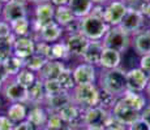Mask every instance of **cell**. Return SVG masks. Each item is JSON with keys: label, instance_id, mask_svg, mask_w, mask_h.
I'll list each match as a JSON object with an SVG mask.
<instances>
[{"label": "cell", "instance_id": "cell-37", "mask_svg": "<svg viewBox=\"0 0 150 130\" xmlns=\"http://www.w3.org/2000/svg\"><path fill=\"white\" fill-rule=\"evenodd\" d=\"M35 53L41 55L45 59L51 60V43H46V42H35Z\"/></svg>", "mask_w": 150, "mask_h": 130}, {"label": "cell", "instance_id": "cell-53", "mask_svg": "<svg viewBox=\"0 0 150 130\" xmlns=\"http://www.w3.org/2000/svg\"><path fill=\"white\" fill-rule=\"evenodd\" d=\"M3 85H4V82H3V81H1V79H0V91H1V90H3Z\"/></svg>", "mask_w": 150, "mask_h": 130}, {"label": "cell", "instance_id": "cell-10", "mask_svg": "<svg viewBox=\"0 0 150 130\" xmlns=\"http://www.w3.org/2000/svg\"><path fill=\"white\" fill-rule=\"evenodd\" d=\"M111 115L114 118H116L117 121L123 122L124 125L128 126L129 124H132L133 121H136L137 118L141 117V113L137 112L136 109H133L131 105H128L124 100H122L120 98H117L115 105L111 109Z\"/></svg>", "mask_w": 150, "mask_h": 130}, {"label": "cell", "instance_id": "cell-12", "mask_svg": "<svg viewBox=\"0 0 150 130\" xmlns=\"http://www.w3.org/2000/svg\"><path fill=\"white\" fill-rule=\"evenodd\" d=\"M72 74H73V79L76 82V85L96 83L98 77L97 66L91 64H86V63H81V64L74 66L72 69Z\"/></svg>", "mask_w": 150, "mask_h": 130}, {"label": "cell", "instance_id": "cell-5", "mask_svg": "<svg viewBox=\"0 0 150 130\" xmlns=\"http://www.w3.org/2000/svg\"><path fill=\"white\" fill-rule=\"evenodd\" d=\"M111 117H112L111 111H108V109H105L99 105L90 107V108L83 109V115H82L83 126L93 130H99L105 128V126H107Z\"/></svg>", "mask_w": 150, "mask_h": 130}, {"label": "cell", "instance_id": "cell-39", "mask_svg": "<svg viewBox=\"0 0 150 130\" xmlns=\"http://www.w3.org/2000/svg\"><path fill=\"white\" fill-rule=\"evenodd\" d=\"M127 130H150V124L142 117H140L132 124H129L127 126Z\"/></svg>", "mask_w": 150, "mask_h": 130}, {"label": "cell", "instance_id": "cell-56", "mask_svg": "<svg viewBox=\"0 0 150 130\" xmlns=\"http://www.w3.org/2000/svg\"><path fill=\"white\" fill-rule=\"evenodd\" d=\"M1 105H3V102H1V98H0V108H1Z\"/></svg>", "mask_w": 150, "mask_h": 130}, {"label": "cell", "instance_id": "cell-3", "mask_svg": "<svg viewBox=\"0 0 150 130\" xmlns=\"http://www.w3.org/2000/svg\"><path fill=\"white\" fill-rule=\"evenodd\" d=\"M103 47L111 48V50L119 51V52H125L129 48L132 43V35L123 30L119 25L117 26H110L107 33L105 34L102 39Z\"/></svg>", "mask_w": 150, "mask_h": 130}, {"label": "cell", "instance_id": "cell-58", "mask_svg": "<svg viewBox=\"0 0 150 130\" xmlns=\"http://www.w3.org/2000/svg\"><path fill=\"white\" fill-rule=\"evenodd\" d=\"M42 130H45V129H42Z\"/></svg>", "mask_w": 150, "mask_h": 130}, {"label": "cell", "instance_id": "cell-4", "mask_svg": "<svg viewBox=\"0 0 150 130\" xmlns=\"http://www.w3.org/2000/svg\"><path fill=\"white\" fill-rule=\"evenodd\" d=\"M110 29V25L103 18L88 14L81 18V34L89 40H102Z\"/></svg>", "mask_w": 150, "mask_h": 130}, {"label": "cell", "instance_id": "cell-19", "mask_svg": "<svg viewBox=\"0 0 150 130\" xmlns=\"http://www.w3.org/2000/svg\"><path fill=\"white\" fill-rule=\"evenodd\" d=\"M72 103V95L68 91H60L51 96H46L43 105L48 112H59L63 107Z\"/></svg>", "mask_w": 150, "mask_h": 130}, {"label": "cell", "instance_id": "cell-14", "mask_svg": "<svg viewBox=\"0 0 150 130\" xmlns=\"http://www.w3.org/2000/svg\"><path fill=\"white\" fill-rule=\"evenodd\" d=\"M1 17H3V20H4V21L8 22V24H12V22L16 21V20L28 17L26 5L22 4V3L11 0V1L3 4Z\"/></svg>", "mask_w": 150, "mask_h": 130}, {"label": "cell", "instance_id": "cell-49", "mask_svg": "<svg viewBox=\"0 0 150 130\" xmlns=\"http://www.w3.org/2000/svg\"><path fill=\"white\" fill-rule=\"evenodd\" d=\"M30 3H34V4H41V3H46V1H50V0H29Z\"/></svg>", "mask_w": 150, "mask_h": 130}, {"label": "cell", "instance_id": "cell-16", "mask_svg": "<svg viewBox=\"0 0 150 130\" xmlns=\"http://www.w3.org/2000/svg\"><path fill=\"white\" fill-rule=\"evenodd\" d=\"M64 43L68 48V52L72 57H81L89 44V39L81 33L69 34L64 39Z\"/></svg>", "mask_w": 150, "mask_h": 130}, {"label": "cell", "instance_id": "cell-31", "mask_svg": "<svg viewBox=\"0 0 150 130\" xmlns=\"http://www.w3.org/2000/svg\"><path fill=\"white\" fill-rule=\"evenodd\" d=\"M47 61L48 60L45 59V57L41 56V55L33 53L31 56H29L28 59L24 60V68H26V69H29V70L34 72V73H38Z\"/></svg>", "mask_w": 150, "mask_h": 130}, {"label": "cell", "instance_id": "cell-22", "mask_svg": "<svg viewBox=\"0 0 150 130\" xmlns=\"http://www.w3.org/2000/svg\"><path fill=\"white\" fill-rule=\"evenodd\" d=\"M45 99L46 92L43 87V81L41 78H37L35 82L28 87V103L30 105H39V104H43Z\"/></svg>", "mask_w": 150, "mask_h": 130}, {"label": "cell", "instance_id": "cell-8", "mask_svg": "<svg viewBox=\"0 0 150 130\" xmlns=\"http://www.w3.org/2000/svg\"><path fill=\"white\" fill-rule=\"evenodd\" d=\"M145 25V18L138 11L137 7H128L125 14H124L122 22H120V27L123 30H125L127 33H129L131 35L136 34L137 31H140Z\"/></svg>", "mask_w": 150, "mask_h": 130}, {"label": "cell", "instance_id": "cell-21", "mask_svg": "<svg viewBox=\"0 0 150 130\" xmlns=\"http://www.w3.org/2000/svg\"><path fill=\"white\" fill-rule=\"evenodd\" d=\"M132 44H133L136 53H138L140 56L150 53V29L140 30L136 34H133Z\"/></svg>", "mask_w": 150, "mask_h": 130}, {"label": "cell", "instance_id": "cell-13", "mask_svg": "<svg viewBox=\"0 0 150 130\" xmlns=\"http://www.w3.org/2000/svg\"><path fill=\"white\" fill-rule=\"evenodd\" d=\"M63 34H64V29L59 24L52 21L48 25L43 26L37 34L31 35V38L35 40V42L41 40V42H46V43H55L57 40H62Z\"/></svg>", "mask_w": 150, "mask_h": 130}, {"label": "cell", "instance_id": "cell-9", "mask_svg": "<svg viewBox=\"0 0 150 130\" xmlns=\"http://www.w3.org/2000/svg\"><path fill=\"white\" fill-rule=\"evenodd\" d=\"M128 5L123 0H108L105 4V21L110 26H117L122 22Z\"/></svg>", "mask_w": 150, "mask_h": 130}, {"label": "cell", "instance_id": "cell-52", "mask_svg": "<svg viewBox=\"0 0 150 130\" xmlns=\"http://www.w3.org/2000/svg\"><path fill=\"white\" fill-rule=\"evenodd\" d=\"M76 130H93V129H89V128H86V126H81V128H79Z\"/></svg>", "mask_w": 150, "mask_h": 130}, {"label": "cell", "instance_id": "cell-41", "mask_svg": "<svg viewBox=\"0 0 150 130\" xmlns=\"http://www.w3.org/2000/svg\"><path fill=\"white\" fill-rule=\"evenodd\" d=\"M12 34V29L11 25L4 20H0V39H7L8 37Z\"/></svg>", "mask_w": 150, "mask_h": 130}, {"label": "cell", "instance_id": "cell-35", "mask_svg": "<svg viewBox=\"0 0 150 130\" xmlns=\"http://www.w3.org/2000/svg\"><path fill=\"white\" fill-rule=\"evenodd\" d=\"M116 100H117V96H115V95H112V94H110V92L102 90V89H99V98H98V104L97 105L111 111L112 107H114L115 103H116Z\"/></svg>", "mask_w": 150, "mask_h": 130}, {"label": "cell", "instance_id": "cell-2", "mask_svg": "<svg viewBox=\"0 0 150 130\" xmlns=\"http://www.w3.org/2000/svg\"><path fill=\"white\" fill-rule=\"evenodd\" d=\"M72 102L81 107L82 109L96 107L99 98V87L96 83H85V85H76L71 91Z\"/></svg>", "mask_w": 150, "mask_h": 130}, {"label": "cell", "instance_id": "cell-7", "mask_svg": "<svg viewBox=\"0 0 150 130\" xmlns=\"http://www.w3.org/2000/svg\"><path fill=\"white\" fill-rule=\"evenodd\" d=\"M3 95L11 103H28V87L18 83L14 78H9L3 85Z\"/></svg>", "mask_w": 150, "mask_h": 130}, {"label": "cell", "instance_id": "cell-38", "mask_svg": "<svg viewBox=\"0 0 150 130\" xmlns=\"http://www.w3.org/2000/svg\"><path fill=\"white\" fill-rule=\"evenodd\" d=\"M64 29V33H67V35L69 34H79L81 33V18H74L72 22H69V24L65 26Z\"/></svg>", "mask_w": 150, "mask_h": 130}, {"label": "cell", "instance_id": "cell-24", "mask_svg": "<svg viewBox=\"0 0 150 130\" xmlns=\"http://www.w3.org/2000/svg\"><path fill=\"white\" fill-rule=\"evenodd\" d=\"M122 64V52L111 50V48H103L102 56H100L99 66L102 69H114L119 68Z\"/></svg>", "mask_w": 150, "mask_h": 130}, {"label": "cell", "instance_id": "cell-32", "mask_svg": "<svg viewBox=\"0 0 150 130\" xmlns=\"http://www.w3.org/2000/svg\"><path fill=\"white\" fill-rule=\"evenodd\" d=\"M57 81H59L63 91L71 92L74 89V86H76V82H74V79H73V74H72V69L67 68V66H65L64 70L60 73V76L57 77Z\"/></svg>", "mask_w": 150, "mask_h": 130}, {"label": "cell", "instance_id": "cell-43", "mask_svg": "<svg viewBox=\"0 0 150 130\" xmlns=\"http://www.w3.org/2000/svg\"><path fill=\"white\" fill-rule=\"evenodd\" d=\"M14 124L5 115H0V130H13Z\"/></svg>", "mask_w": 150, "mask_h": 130}, {"label": "cell", "instance_id": "cell-36", "mask_svg": "<svg viewBox=\"0 0 150 130\" xmlns=\"http://www.w3.org/2000/svg\"><path fill=\"white\" fill-rule=\"evenodd\" d=\"M43 87H45L46 96H51V95H55L57 92L63 91L57 79H45L43 81Z\"/></svg>", "mask_w": 150, "mask_h": 130}, {"label": "cell", "instance_id": "cell-48", "mask_svg": "<svg viewBox=\"0 0 150 130\" xmlns=\"http://www.w3.org/2000/svg\"><path fill=\"white\" fill-rule=\"evenodd\" d=\"M91 1H93V4H102V5H105L108 0H91Z\"/></svg>", "mask_w": 150, "mask_h": 130}, {"label": "cell", "instance_id": "cell-30", "mask_svg": "<svg viewBox=\"0 0 150 130\" xmlns=\"http://www.w3.org/2000/svg\"><path fill=\"white\" fill-rule=\"evenodd\" d=\"M71 57L68 52V48L65 46L64 40H57L55 43H51V60H68Z\"/></svg>", "mask_w": 150, "mask_h": 130}, {"label": "cell", "instance_id": "cell-47", "mask_svg": "<svg viewBox=\"0 0 150 130\" xmlns=\"http://www.w3.org/2000/svg\"><path fill=\"white\" fill-rule=\"evenodd\" d=\"M124 3H125L128 7H137L138 4H140L141 0H123Z\"/></svg>", "mask_w": 150, "mask_h": 130}, {"label": "cell", "instance_id": "cell-28", "mask_svg": "<svg viewBox=\"0 0 150 130\" xmlns=\"http://www.w3.org/2000/svg\"><path fill=\"white\" fill-rule=\"evenodd\" d=\"M9 25L12 29V33L16 37H28L31 33V21H29L28 17L16 20Z\"/></svg>", "mask_w": 150, "mask_h": 130}, {"label": "cell", "instance_id": "cell-44", "mask_svg": "<svg viewBox=\"0 0 150 130\" xmlns=\"http://www.w3.org/2000/svg\"><path fill=\"white\" fill-rule=\"evenodd\" d=\"M13 130H35V128H34L29 121L24 120V121H21V122H18V124H14Z\"/></svg>", "mask_w": 150, "mask_h": 130}, {"label": "cell", "instance_id": "cell-26", "mask_svg": "<svg viewBox=\"0 0 150 130\" xmlns=\"http://www.w3.org/2000/svg\"><path fill=\"white\" fill-rule=\"evenodd\" d=\"M93 1L91 0H69L68 7L77 18H82L90 14L91 8H93Z\"/></svg>", "mask_w": 150, "mask_h": 130}, {"label": "cell", "instance_id": "cell-27", "mask_svg": "<svg viewBox=\"0 0 150 130\" xmlns=\"http://www.w3.org/2000/svg\"><path fill=\"white\" fill-rule=\"evenodd\" d=\"M76 18L72 11L69 9L68 5H63V7H55V14H54V21L59 24L62 27H65L69 22H72Z\"/></svg>", "mask_w": 150, "mask_h": 130}, {"label": "cell", "instance_id": "cell-40", "mask_svg": "<svg viewBox=\"0 0 150 130\" xmlns=\"http://www.w3.org/2000/svg\"><path fill=\"white\" fill-rule=\"evenodd\" d=\"M138 11L141 12V14L144 16L145 21H150V1H146V0H141L140 4L137 5Z\"/></svg>", "mask_w": 150, "mask_h": 130}, {"label": "cell", "instance_id": "cell-23", "mask_svg": "<svg viewBox=\"0 0 150 130\" xmlns=\"http://www.w3.org/2000/svg\"><path fill=\"white\" fill-rule=\"evenodd\" d=\"M120 99L124 100L128 105H131L133 109H136L137 112H142L145 109V107L148 105V99L142 92H136V91H129L125 90V92L120 96Z\"/></svg>", "mask_w": 150, "mask_h": 130}, {"label": "cell", "instance_id": "cell-51", "mask_svg": "<svg viewBox=\"0 0 150 130\" xmlns=\"http://www.w3.org/2000/svg\"><path fill=\"white\" fill-rule=\"evenodd\" d=\"M99 130H116V129H114V128H111V126H105V128H102V129H99Z\"/></svg>", "mask_w": 150, "mask_h": 130}, {"label": "cell", "instance_id": "cell-1", "mask_svg": "<svg viewBox=\"0 0 150 130\" xmlns=\"http://www.w3.org/2000/svg\"><path fill=\"white\" fill-rule=\"evenodd\" d=\"M127 70L123 68L103 69L99 76V89L120 98L127 90Z\"/></svg>", "mask_w": 150, "mask_h": 130}, {"label": "cell", "instance_id": "cell-17", "mask_svg": "<svg viewBox=\"0 0 150 130\" xmlns=\"http://www.w3.org/2000/svg\"><path fill=\"white\" fill-rule=\"evenodd\" d=\"M48 117V111L43 104L39 105H31L28 108V115H26V121L31 124L35 128V130H42L45 129L46 121Z\"/></svg>", "mask_w": 150, "mask_h": 130}, {"label": "cell", "instance_id": "cell-55", "mask_svg": "<svg viewBox=\"0 0 150 130\" xmlns=\"http://www.w3.org/2000/svg\"><path fill=\"white\" fill-rule=\"evenodd\" d=\"M9 0H0V3H3V4H5V3H8Z\"/></svg>", "mask_w": 150, "mask_h": 130}, {"label": "cell", "instance_id": "cell-54", "mask_svg": "<svg viewBox=\"0 0 150 130\" xmlns=\"http://www.w3.org/2000/svg\"><path fill=\"white\" fill-rule=\"evenodd\" d=\"M1 12H3V3H0V17H1Z\"/></svg>", "mask_w": 150, "mask_h": 130}, {"label": "cell", "instance_id": "cell-50", "mask_svg": "<svg viewBox=\"0 0 150 130\" xmlns=\"http://www.w3.org/2000/svg\"><path fill=\"white\" fill-rule=\"evenodd\" d=\"M145 91H146V94L150 96V78H149V82H148V86H146V90Z\"/></svg>", "mask_w": 150, "mask_h": 130}, {"label": "cell", "instance_id": "cell-18", "mask_svg": "<svg viewBox=\"0 0 150 130\" xmlns=\"http://www.w3.org/2000/svg\"><path fill=\"white\" fill-rule=\"evenodd\" d=\"M103 43L102 40H89V44L85 52L82 53L81 59L86 64H91L94 66H99L100 56L103 52Z\"/></svg>", "mask_w": 150, "mask_h": 130}, {"label": "cell", "instance_id": "cell-29", "mask_svg": "<svg viewBox=\"0 0 150 130\" xmlns=\"http://www.w3.org/2000/svg\"><path fill=\"white\" fill-rule=\"evenodd\" d=\"M3 68H4V70H5V73H7L8 77L14 78L17 76V73L24 68V60L12 55V56L3 64Z\"/></svg>", "mask_w": 150, "mask_h": 130}, {"label": "cell", "instance_id": "cell-25", "mask_svg": "<svg viewBox=\"0 0 150 130\" xmlns=\"http://www.w3.org/2000/svg\"><path fill=\"white\" fill-rule=\"evenodd\" d=\"M26 115H28L26 103H12L7 108L5 116L9 118L13 124H18L21 121L26 120Z\"/></svg>", "mask_w": 150, "mask_h": 130}, {"label": "cell", "instance_id": "cell-20", "mask_svg": "<svg viewBox=\"0 0 150 130\" xmlns=\"http://www.w3.org/2000/svg\"><path fill=\"white\" fill-rule=\"evenodd\" d=\"M65 65L60 60H48L41 70L37 73L38 78H41L42 81L45 79H57V77L60 76L63 70H64Z\"/></svg>", "mask_w": 150, "mask_h": 130}, {"label": "cell", "instance_id": "cell-11", "mask_svg": "<svg viewBox=\"0 0 150 130\" xmlns=\"http://www.w3.org/2000/svg\"><path fill=\"white\" fill-rule=\"evenodd\" d=\"M150 76L145 73L140 68H132L127 70L125 79H127V90L136 91V92H144L146 90Z\"/></svg>", "mask_w": 150, "mask_h": 130}, {"label": "cell", "instance_id": "cell-33", "mask_svg": "<svg viewBox=\"0 0 150 130\" xmlns=\"http://www.w3.org/2000/svg\"><path fill=\"white\" fill-rule=\"evenodd\" d=\"M45 130H69V129L64 124V121L57 115V112H48Z\"/></svg>", "mask_w": 150, "mask_h": 130}, {"label": "cell", "instance_id": "cell-57", "mask_svg": "<svg viewBox=\"0 0 150 130\" xmlns=\"http://www.w3.org/2000/svg\"><path fill=\"white\" fill-rule=\"evenodd\" d=\"M146 1H150V0H146Z\"/></svg>", "mask_w": 150, "mask_h": 130}, {"label": "cell", "instance_id": "cell-34", "mask_svg": "<svg viewBox=\"0 0 150 130\" xmlns=\"http://www.w3.org/2000/svg\"><path fill=\"white\" fill-rule=\"evenodd\" d=\"M37 78H38L37 73L29 70L26 68H22L21 70L17 73V76L14 77V79H16L18 83H21L22 86H25V87H29V86H31L34 82H35Z\"/></svg>", "mask_w": 150, "mask_h": 130}, {"label": "cell", "instance_id": "cell-6", "mask_svg": "<svg viewBox=\"0 0 150 130\" xmlns=\"http://www.w3.org/2000/svg\"><path fill=\"white\" fill-rule=\"evenodd\" d=\"M54 14H55V7L50 1L41 3V4H35V9H34V20L31 21V33L30 37L37 34L43 26L48 25L50 22L54 21Z\"/></svg>", "mask_w": 150, "mask_h": 130}, {"label": "cell", "instance_id": "cell-42", "mask_svg": "<svg viewBox=\"0 0 150 130\" xmlns=\"http://www.w3.org/2000/svg\"><path fill=\"white\" fill-rule=\"evenodd\" d=\"M140 69H142L148 76H150V53H146V55H142L140 59Z\"/></svg>", "mask_w": 150, "mask_h": 130}, {"label": "cell", "instance_id": "cell-46", "mask_svg": "<svg viewBox=\"0 0 150 130\" xmlns=\"http://www.w3.org/2000/svg\"><path fill=\"white\" fill-rule=\"evenodd\" d=\"M50 3L54 7H63V5H68L69 0H50Z\"/></svg>", "mask_w": 150, "mask_h": 130}, {"label": "cell", "instance_id": "cell-45", "mask_svg": "<svg viewBox=\"0 0 150 130\" xmlns=\"http://www.w3.org/2000/svg\"><path fill=\"white\" fill-rule=\"evenodd\" d=\"M141 117H142L144 120H146L150 124V104H148V105L145 107V109L141 112Z\"/></svg>", "mask_w": 150, "mask_h": 130}, {"label": "cell", "instance_id": "cell-15", "mask_svg": "<svg viewBox=\"0 0 150 130\" xmlns=\"http://www.w3.org/2000/svg\"><path fill=\"white\" fill-rule=\"evenodd\" d=\"M12 53L20 59L25 60L33 53H35V40L30 35L17 37L12 46Z\"/></svg>", "mask_w": 150, "mask_h": 130}]
</instances>
